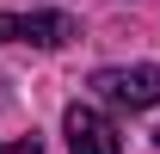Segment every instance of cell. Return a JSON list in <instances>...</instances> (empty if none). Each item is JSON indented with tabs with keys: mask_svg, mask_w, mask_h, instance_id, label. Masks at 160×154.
<instances>
[{
	"mask_svg": "<svg viewBox=\"0 0 160 154\" xmlns=\"http://www.w3.org/2000/svg\"><path fill=\"white\" fill-rule=\"evenodd\" d=\"M0 154H43L37 142H0Z\"/></svg>",
	"mask_w": 160,
	"mask_h": 154,
	"instance_id": "cell-4",
	"label": "cell"
},
{
	"mask_svg": "<svg viewBox=\"0 0 160 154\" xmlns=\"http://www.w3.org/2000/svg\"><path fill=\"white\" fill-rule=\"evenodd\" d=\"M62 130H68V148H74V154H123L117 123H111L99 105H68Z\"/></svg>",
	"mask_w": 160,
	"mask_h": 154,
	"instance_id": "cell-3",
	"label": "cell"
},
{
	"mask_svg": "<svg viewBox=\"0 0 160 154\" xmlns=\"http://www.w3.org/2000/svg\"><path fill=\"white\" fill-rule=\"evenodd\" d=\"M80 25L68 13H0V43H37V49H62L74 43Z\"/></svg>",
	"mask_w": 160,
	"mask_h": 154,
	"instance_id": "cell-2",
	"label": "cell"
},
{
	"mask_svg": "<svg viewBox=\"0 0 160 154\" xmlns=\"http://www.w3.org/2000/svg\"><path fill=\"white\" fill-rule=\"evenodd\" d=\"M92 93L111 99V105H129V111H148V105H160V68L154 62H142V68H99Z\"/></svg>",
	"mask_w": 160,
	"mask_h": 154,
	"instance_id": "cell-1",
	"label": "cell"
}]
</instances>
